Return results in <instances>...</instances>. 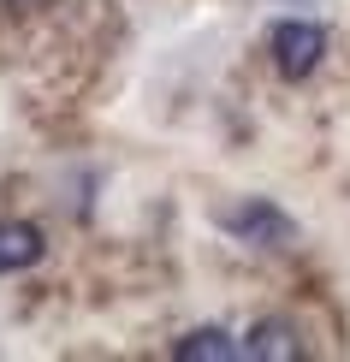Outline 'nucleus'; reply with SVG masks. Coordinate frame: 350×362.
<instances>
[{
  "label": "nucleus",
  "mask_w": 350,
  "mask_h": 362,
  "mask_svg": "<svg viewBox=\"0 0 350 362\" xmlns=\"http://www.w3.org/2000/svg\"><path fill=\"white\" fill-rule=\"evenodd\" d=\"M220 226L232 238H243V244H255V250H285L297 238V226L279 214L273 202H262V196H250V202H238V208H226Z\"/></svg>",
  "instance_id": "nucleus-1"
},
{
  "label": "nucleus",
  "mask_w": 350,
  "mask_h": 362,
  "mask_svg": "<svg viewBox=\"0 0 350 362\" xmlns=\"http://www.w3.org/2000/svg\"><path fill=\"white\" fill-rule=\"evenodd\" d=\"M327 54V30L309 24V18H291L273 30V66H279V78H309L315 66H321Z\"/></svg>",
  "instance_id": "nucleus-2"
},
{
  "label": "nucleus",
  "mask_w": 350,
  "mask_h": 362,
  "mask_svg": "<svg viewBox=\"0 0 350 362\" xmlns=\"http://www.w3.org/2000/svg\"><path fill=\"white\" fill-rule=\"evenodd\" d=\"M178 362H238L243 356V339H232L226 327H196V333H185L173 344Z\"/></svg>",
  "instance_id": "nucleus-3"
},
{
  "label": "nucleus",
  "mask_w": 350,
  "mask_h": 362,
  "mask_svg": "<svg viewBox=\"0 0 350 362\" xmlns=\"http://www.w3.org/2000/svg\"><path fill=\"white\" fill-rule=\"evenodd\" d=\"M42 262V232L30 220H0V274H24Z\"/></svg>",
  "instance_id": "nucleus-4"
},
{
  "label": "nucleus",
  "mask_w": 350,
  "mask_h": 362,
  "mask_svg": "<svg viewBox=\"0 0 350 362\" xmlns=\"http://www.w3.org/2000/svg\"><path fill=\"white\" fill-rule=\"evenodd\" d=\"M243 356H250V362H297L303 344H297L291 327H279V321H255L250 339H243Z\"/></svg>",
  "instance_id": "nucleus-5"
},
{
  "label": "nucleus",
  "mask_w": 350,
  "mask_h": 362,
  "mask_svg": "<svg viewBox=\"0 0 350 362\" xmlns=\"http://www.w3.org/2000/svg\"><path fill=\"white\" fill-rule=\"evenodd\" d=\"M12 6H36V0H12Z\"/></svg>",
  "instance_id": "nucleus-6"
}]
</instances>
